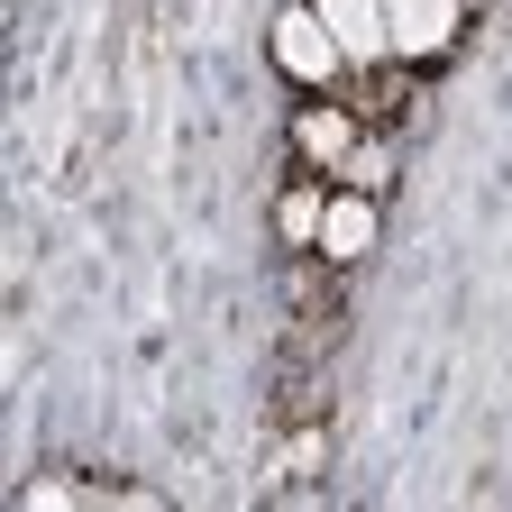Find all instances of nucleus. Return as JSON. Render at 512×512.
I'll return each instance as SVG.
<instances>
[{"label": "nucleus", "mask_w": 512, "mask_h": 512, "mask_svg": "<svg viewBox=\"0 0 512 512\" xmlns=\"http://www.w3.org/2000/svg\"><path fill=\"white\" fill-rule=\"evenodd\" d=\"M275 55H284V74L320 83V74L339 64V37H330V19H320V10H284V19H275Z\"/></svg>", "instance_id": "nucleus-1"}, {"label": "nucleus", "mask_w": 512, "mask_h": 512, "mask_svg": "<svg viewBox=\"0 0 512 512\" xmlns=\"http://www.w3.org/2000/svg\"><path fill=\"white\" fill-rule=\"evenodd\" d=\"M384 28H394V46L430 55V46H448V28H458V0H384Z\"/></svg>", "instance_id": "nucleus-2"}, {"label": "nucleus", "mask_w": 512, "mask_h": 512, "mask_svg": "<svg viewBox=\"0 0 512 512\" xmlns=\"http://www.w3.org/2000/svg\"><path fill=\"white\" fill-rule=\"evenodd\" d=\"M320 19H330L339 55H384L394 28H384V0H320Z\"/></svg>", "instance_id": "nucleus-3"}, {"label": "nucleus", "mask_w": 512, "mask_h": 512, "mask_svg": "<svg viewBox=\"0 0 512 512\" xmlns=\"http://www.w3.org/2000/svg\"><path fill=\"white\" fill-rule=\"evenodd\" d=\"M320 247H330V256H366L375 247V211L366 202H330V211H320Z\"/></svg>", "instance_id": "nucleus-4"}, {"label": "nucleus", "mask_w": 512, "mask_h": 512, "mask_svg": "<svg viewBox=\"0 0 512 512\" xmlns=\"http://www.w3.org/2000/svg\"><path fill=\"white\" fill-rule=\"evenodd\" d=\"M302 147L311 156H348V119H302Z\"/></svg>", "instance_id": "nucleus-5"}]
</instances>
